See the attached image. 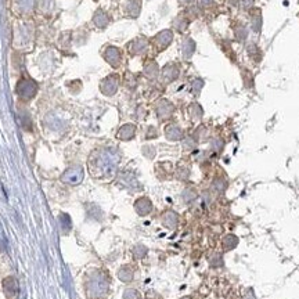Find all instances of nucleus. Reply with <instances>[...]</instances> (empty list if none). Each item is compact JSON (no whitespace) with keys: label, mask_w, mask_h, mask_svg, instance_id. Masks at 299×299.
Masks as SVG:
<instances>
[{"label":"nucleus","mask_w":299,"mask_h":299,"mask_svg":"<svg viewBox=\"0 0 299 299\" xmlns=\"http://www.w3.org/2000/svg\"><path fill=\"white\" fill-rule=\"evenodd\" d=\"M248 54L249 57L252 58L253 61H260V58H262V52H260V49H259L256 45H249L248 46Z\"/></svg>","instance_id":"nucleus-1"},{"label":"nucleus","mask_w":299,"mask_h":299,"mask_svg":"<svg viewBox=\"0 0 299 299\" xmlns=\"http://www.w3.org/2000/svg\"><path fill=\"white\" fill-rule=\"evenodd\" d=\"M225 240H227V241H229V243H227V247H225V249H226V251L232 249V248H236V245H237V243H238V238L234 237V236H229V237H226Z\"/></svg>","instance_id":"nucleus-3"},{"label":"nucleus","mask_w":299,"mask_h":299,"mask_svg":"<svg viewBox=\"0 0 299 299\" xmlns=\"http://www.w3.org/2000/svg\"><path fill=\"white\" fill-rule=\"evenodd\" d=\"M234 36H236V39H237L238 42H244L245 39H247L248 36V31L247 28L243 25H240L236 28V31H234Z\"/></svg>","instance_id":"nucleus-2"}]
</instances>
